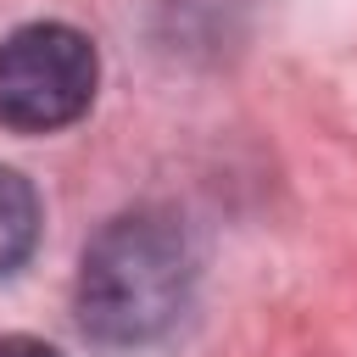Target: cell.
Returning <instances> with one entry per match:
<instances>
[{
    "mask_svg": "<svg viewBox=\"0 0 357 357\" xmlns=\"http://www.w3.org/2000/svg\"><path fill=\"white\" fill-rule=\"evenodd\" d=\"M100 50L73 22H22L0 39V128L56 134L95 106Z\"/></svg>",
    "mask_w": 357,
    "mask_h": 357,
    "instance_id": "cell-2",
    "label": "cell"
},
{
    "mask_svg": "<svg viewBox=\"0 0 357 357\" xmlns=\"http://www.w3.org/2000/svg\"><path fill=\"white\" fill-rule=\"evenodd\" d=\"M195 273L201 251L173 206H123L89 234L78 257V329L106 351H139L184 318Z\"/></svg>",
    "mask_w": 357,
    "mask_h": 357,
    "instance_id": "cell-1",
    "label": "cell"
},
{
    "mask_svg": "<svg viewBox=\"0 0 357 357\" xmlns=\"http://www.w3.org/2000/svg\"><path fill=\"white\" fill-rule=\"evenodd\" d=\"M39 229H45V206L33 178H22L17 167H0V279H11L33 257Z\"/></svg>",
    "mask_w": 357,
    "mask_h": 357,
    "instance_id": "cell-3",
    "label": "cell"
},
{
    "mask_svg": "<svg viewBox=\"0 0 357 357\" xmlns=\"http://www.w3.org/2000/svg\"><path fill=\"white\" fill-rule=\"evenodd\" d=\"M0 357H61V351L39 335H0Z\"/></svg>",
    "mask_w": 357,
    "mask_h": 357,
    "instance_id": "cell-4",
    "label": "cell"
}]
</instances>
